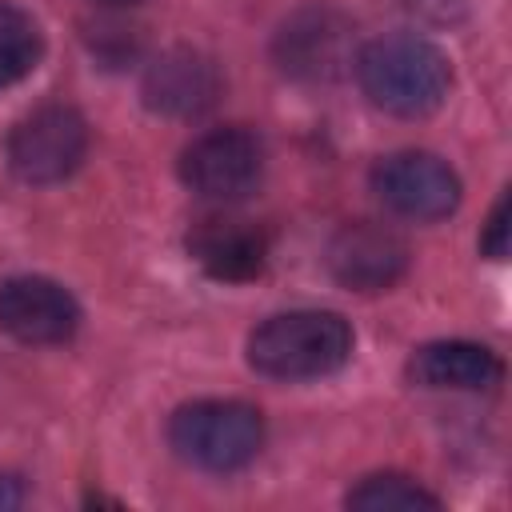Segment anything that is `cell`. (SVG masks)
I'll use <instances>...</instances> for the list:
<instances>
[{"instance_id":"cell-1","label":"cell","mask_w":512,"mask_h":512,"mask_svg":"<svg viewBox=\"0 0 512 512\" xmlns=\"http://www.w3.org/2000/svg\"><path fill=\"white\" fill-rule=\"evenodd\" d=\"M356 80L376 108L416 120L444 104L452 68L432 40L412 32H392L368 40L356 52Z\"/></svg>"},{"instance_id":"cell-8","label":"cell","mask_w":512,"mask_h":512,"mask_svg":"<svg viewBox=\"0 0 512 512\" xmlns=\"http://www.w3.org/2000/svg\"><path fill=\"white\" fill-rule=\"evenodd\" d=\"M328 268L352 292H384L408 272V244L388 224L356 220L332 236Z\"/></svg>"},{"instance_id":"cell-7","label":"cell","mask_w":512,"mask_h":512,"mask_svg":"<svg viewBox=\"0 0 512 512\" xmlns=\"http://www.w3.org/2000/svg\"><path fill=\"white\" fill-rule=\"evenodd\" d=\"M0 328L20 344H64L80 328V304L48 276H12L0 284Z\"/></svg>"},{"instance_id":"cell-17","label":"cell","mask_w":512,"mask_h":512,"mask_svg":"<svg viewBox=\"0 0 512 512\" xmlns=\"http://www.w3.org/2000/svg\"><path fill=\"white\" fill-rule=\"evenodd\" d=\"M96 4H108V8H128V4H140V0H96Z\"/></svg>"},{"instance_id":"cell-10","label":"cell","mask_w":512,"mask_h":512,"mask_svg":"<svg viewBox=\"0 0 512 512\" xmlns=\"http://www.w3.org/2000/svg\"><path fill=\"white\" fill-rule=\"evenodd\" d=\"M216 96H220L216 64L188 48L164 52L144 76V104L164 116H200L204 108L216 104Z\"/></svg>"},{"instance_id":"cell-6","label":"cell","mask_w":512,"mask_h":512,"mask_svg":"<svg viewBox=\"0 0 512 512\" xmlns=\"http://www.w3.org/2000/svg\"><path fill=\"white\" fill-rule=\"evenodd\" d=\"M372 188L388 212L432 224L456 212L460 176L432 152H392L372 168Z\"/></svg>"},{"instance_id":"cell-15","label":"cell","mask_w":512,"mask_h":512,"mask_svg":"<svg viewBox=\"0 0 512 512\" xmlns=\"http://www.w3.org/2000/svg\"><path fill=\"white\" fill-rule=\"evenodd\" d=\"M480 248H484L492 260H504V252H508V196L496 200V208H492V216H488V228H484V236H480Z\"/></svg>"},{"instance_id":"cell-5","label":"cell","mask_w":512,"mask_h":512,"mask_svg":"<svg viewBox=\"0 0 512 512\" xmlns=\"http://www.w3.org/2000/svg\"><path fill=\"white\" fill-rule=\"evenodd\" d=\"M88 152V124L76 108L48 104L24 116L8 136V168L24 184H60Z\"/></svg>"},{"instance_id":"cell-3","label":"cell","mask_w":512,"mask_h":512,"mask_svg":"<svg viewBox=\"0 0 512 512\" xmlns=\"http://www.w3.org/2000/svg\"><path fill=\"white\" fill-rule=\"evenodd\" d=\"M168 444L192 468L236 472L256 460L264 444V420L244 400H196L172 412Z\"/></svg>"},{"instance_id":"cell-13","label":"cell","mask_w":512,"mask_h":512,"mask_svg":"<svg viewBox=\"0 0 512 512\" xmlns=\"http://www.w3.org/2000/svg\"><path fill=\"white\" fill-rule=\"evenodd\" d=\"M348 508H364V512H392V508H440V496L428 492L424 484H416L412 476L400 472H380L360 480L348 492Z\"/></svg>"},{"instance_id":"cell-16","label":"cell","mask_w":512,"mask_h":512,"mask_svg":"<svg viewBox=\"0 0 512 512\" xmlns=\"http://www.w3.org/2000/svg\"><path fill=\"white\" fill-rule=\"evenodd\" d=\"M20 504H24V484L12 472H0V512L20 508Z\"/></svg>"},{"instance_id":"cell-14","label":"cell","mask_w":512,"mask_h":512,"mask_svg":"<svg viewBox=\"0 0 512 512\" xmlns=\"http://www.w3.org/2000/svg\"><path fill=\"white\" fill-rule=\"evenodd\" d=\"M280 44H284V68L320 76V72H328V68H332V60H336L340 32H336V28H328V24H324V16H320V20H308L304 28H300V24L284 28Z\"/></svg>"},{"instance_id":"cell-11","label":"cell","mask_w":512,"mask_h":512,"mask_svg":"<svg viewBox=\"0 0 512 512\" xmlns=\"http://www.w3.org/2000/svg\"><path fill=\"white\" fill-rule=\"evenodd\" d=\"M408 376L420 388H452V392H480L500 380V360L492 348L472 340H436L412 352Z\"/></svg>"},{"instance_id":"cell-2","label":"cell","mask_w":512,"mask_h":512,"mask_svg":"<svg viewBox=\"0 0 512 512\" xmlns=\"http://www.w3.org/2000/svg\"><path fill=\"white\" fill-rule=\"evenodd\" d=\"M352 352V328L340 312L300 308L268 316L248 336V364L268 380H316Z\"/></svg>"},{"instance_id":"cell-4","label":"cell","mask_w":512,"mask_h":512,"mask_svg":"<svg viewBox=\"0 0 512 512\" xmlns=\"http://www.w3.org/2000/svg\"><path fill=\"white\" fill-rule=\"evenodd\" d=\"M264 176V144L256 132L232 124L196 136L180 156V180L216 204L248 196Z\"/></svg>"},{"instance_id":"cell-9","label":"cell","mask_w":512,"mask_h":512,"mask_svg":"<svg viewBox=\"0 0 512 512\" xmlns=\"http://www.w3.org/2000/svg\"><path fill=\"white\" fill-rule=\"evenodd\" d=\"M188 252L212 280L244 284V280L264 272L268 236L256 220H244V216H232V212H212V216H200L192 224Z\"/></svg>"},{"instance_id":"cell-12","label":"cell","mask_w":512,"mask_h":512,"mask_svg":"<svg viewBox=\"0 0 512 512\" xmlns=\"http://www.w3.org/2000/svg\"><path fill=\"white\" fill-rule=\"evenodd\" d=\"M40 60V28L36 20L0 0V88L24 80Z\"/></svg>"}]
</instances>
